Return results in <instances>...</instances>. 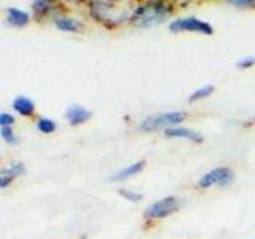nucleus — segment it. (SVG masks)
<instances>
[{"label": "nucleus", "mask_w": 255, "mask_h": 239, "mask_svg": "<svg viewBox=\"0 0 255 239\" xmlns=\"http://www.w3.org/2000/svg\"><path fill=\"white\" fill-rule=\"evenodd\" d=\"M172 14V5L163 2H145L134 8L132 24L137 27H153L166 21Z\"/></svg>", "instance_id": "f257e3e1"}, {"label": "nucleus", "mask_w": 255, "mask_h": 239, "mask_svg": "<svg viewBox=\"0 0 255 239\" xmlns=\"http://www.w3.org/2000/svg\"><path fill=\"white\" fill-rule=\"evenodd\" d=\"M91 16L99 22L107 24V26H120V24L126 22L129 18H132V13L129 6L117 2H91L90 3Z\"/></svg>", "instance_id": "f03ea898"}, {"label": "nucleus", "mask_w": 255, "mask_h": 239, "mask_svg": "<svg viewBox=\"0 0 255 239\" xmlns=\"http://www.w3.org/2000/svg\"><path fill=\"white\" fill-rule=\"evenodd\" d=\"M183 118H185L183 112H167V114L145 118L139 127L142 131H156V129L166 131V129H169V127L177 126L180 121H183Z\"/></svg>", "instance_id": "7ed1b4c3"}, {"label": "nucleus", "mask_w": 255, "mask_h": 239, "mask_svg": "<svg viewBox=\"0 0 255 239\" xmlns=\"http://www.w3.org/2000/svg\"><path fill=\"white\" fill-rule=\"evenodd\" d=\"M179 199L175 196H167L159 199V201L150 204L145 209V217L150 220H158V219H164L167 215L174 214L175 211L179 209Z\"/></svg>", "instance_id": "20e7f679"}, {"label": "nucleus", "mask_w": 255, "mask_h": 239, "mask_svg": "<svg viewBox=\"0 0 255 239\" xmlns=\"http://www.w3.org/2000/svg\"><path fill=\"white\" fill-rule=\"evenodd\" d=\"M171 32H199V34H206V35H212L214 29L209 22H206L203 19L198 18H180V19H174L169 24Z\"/></svg>", "instance_id": "39448f33"}, {"label": "nucleus", "mask_w": 255, "mask_h": 239, "mask_svg": "<svg viewBox=\"0 0 255 239\" xmlns=\"http://www.w3.org/2000/svg\"><path fill=\"white\" fill-rule=\"evenodd\" d=\"M233 179V172H231L228 167H217V169H212L207 174H204L201 179H199L198 185L201 188H209L212 185H222L225 187Z\"/></svg>", "instance_id": "423d86ee"}, {"label": "nucleus", "mask_w": 255, "mask_h": 239, "mask_svg": "<svg viewBox=\"0 0 255 239\" xmlns=\"http://www.w3.org/2000/svg\"><path fill=\"white\" fill-rule=\"evenodd\" d=\"M24 172H26V167L21 163H14L5 167V169H2V172H0V187L6 188L16 177H19Z\"/></svg>", "instance_id": "0eeeda50"}, {"label": "nucleus", "mask_w": 255, "mask_h": 239, "mask_svg": "<svg viewBox=\"0 0 255 239\" xmlns=\"http://www.w3.org/2000/svg\"><path fill=\"white\" fill-rule=\"evenodd\" d=\"M166 137H179V139H188L191 142H203V135L188 129V127H182V126H174L169 127V129L164 131Z\"/></svg>", "instance_id": "6e6552de"}, {"label": "nucleus", "mask_w": 255, "mask_h": 239, "mask_svg": "<svg viewBox=\"0 0 255 239\" xmlns=\"http://www.w3.org/2000/svg\"><path fill=\"white\" fill-rule=\"evenodd\" d=\"M66 117H67L69 123H70L72 126H77V124L85 123L86 120H90L91 112H90V110H86V109L82 107V106H72V107L67 109Z\"/></svg>", "instance_id": "1a4fd4ad"}, {"label": "nucleus", "mask_w": 255, "mask_h": 239, "mask_svg": "<svg viewBox=\"0 0 255 239\" xmlns=\"http://www.w3.org/2000/svg\"><path fill=\"white\" fill-rule=\"evenodd\" d=\"M6 22L13 27H24L29 22V14L19 8H6Z\"/></svg>", "instance_id": "9d476101"}, {"label": "nucleus", "mask_w": 255, "mask_h": 239, "mask_svg": "<svg viewBox=\"0 0 255 239\" xmlns=\"http://www.w3.org/2000/svg\"><path fill=\"white\" fill-rule=\"evenodd\" d=\"M13 109L22 117H32L35 114V104L29 98H26V96H18L13 101Z\"/></svg>", "instance_id": "9b49d317"}, {"label": "nucleus", "mask_w": 255, "mask_h": 239, "mask_svg": "<svg viewBox=\"0 0 255 239\" xmlns=\"http://www.w3.org/2000/svg\"><path fill=\"white\" fill-rule=\"evenodd\" d=\"M143 167H145V161H143V159H140V161L134 163L131 166H128V167H125V169H122L120 172L114 174L110 179L112 180H126V179H129V177H134L135 174L142 172Z\"/></svg>", "instance_id": "f8f14e48"}, {"label": "nucleus", "mask_w": 255, "mask_h": 239, "mask_svg": "<svg viewBox=\"0 0 255 239\" xmlns=\"http://www.w3.org/2000/svg\"><path fill=\"white\" fill-rule=\"evenodd\" d=\"M56 27L64 32H78L83 27V24L74 18H69V16H62V18L56 19Z\"/></svg>", "instance_id": "ddd939ff"}, {"label": "nucleus", "mask_w": 255, "mask_h": 239, "mask_svg": "<svg viewBox=\"0 0 255 239\" xmlns=\"http://www.w3.org/2000/svg\"><path fill=\"white\" fill-rule=\"evenodd\" d=\"M32 10H34L37 16H43L53 10V3L46 2V0H37V2L32 3Z\"/></svg>", "instance_id": "4468645a"}, {"label": "nucleus", "mask_w": 255, "mask_h": 239, "mask_svg": "<svg viewBox=\"0 0 255 239\" xmlns=\"http://www.w3.org/2000/svg\"><path fill=\"white\" fill-rule=\"evenodd\" d=\"M212 93H214V86L212 85H206V86L198 88V90L188 98V101L195 102V101H199V99H204V98H207V96H211Z\"/></svg>", "instance_id": "2eb2a0df"}, {"label": "nucleus", "mask_w": 255, "mask_h": 239, "mask_svg": "<svg viewBox=\"0 0 255 239\" xmlns=\"http://www.w3.org/2000/svg\"><path fill=\"white\" fill-rule=\"evenodd\" d=\"M37 129L43 134H51L56 129V123L50 118H38L37 120Z\"/></svg>", "instance_id": "dca6fc26"}, {"label": "nucleus", "mask_w": 255, "mask_h": 239, "mask_svg": "<svg viewBox=\"0 0 255 239\" xmlns=\"http://www.w3.org/2000/svg\"><path fill=\"white\" fill-rule=\"evenodd\" d=\"M0 134H2V139L6 142V143H18V137H16V134L13 132L11 127H2L0 129Z\"/></svg>", "instance_id": "f3484780"}, {"label": "nucleus", "mask_w": 255, "mask_h": 239, "mask_svg": "<svg viewBox=\"0 0 255 239\" xmlns=\"http://www.w3.org/2000/svg\"><path fill=\"white\" fill-rule=\"evenodd\" d=\"M236 66L239 69H249V67L255 66V56H247V58H243L241 61H238Z\"/></svg>", "instance_id": "a211bd4d"}, {"label": "nucleus", "mask_w": 255, "mask_h": 239, "mask_svg": "<svg viewBox=\"0 0 255 239\" xmlns=\"http://www.w3.org/2000/svg\"><path fill=\"white\" fill-rule=\"evenodd\" d=\"M120 195L125 196L126 199H129V201H139L142 198V195L135 193V191H131V190H120Z\"/></svg>", "instance_id": "6ab92c4d"}, {"label": "nucleus", "mask_w": 255, "mask_h": 239, "mask_svg": "<svg viewBox=\"0 0 255 239\" xmlns=\"http://www.w3.org/2000/svg\"><path fill=\"white\" fill-rule=\"evenodd\" d=\"M0 124H2V127H10L11 124H14V117L10 114H2L0 115Z\"/></svg>", "instance_id": "aec40b11"}, {"label": "nucleus", "mask_w": 255, "mask_h": 239, "mask_svg": "<svg viewBox=\"0 0 255 239\" xmlns=\"http://www.w3.org/2000/svg\"><path fill=\"white\" fill-rule=\"evenodd\" d=\"M228 3L239 8H249V6H255V0H230Z\"/></svg>", "instance_id": "412c9836"}]
</instances>
